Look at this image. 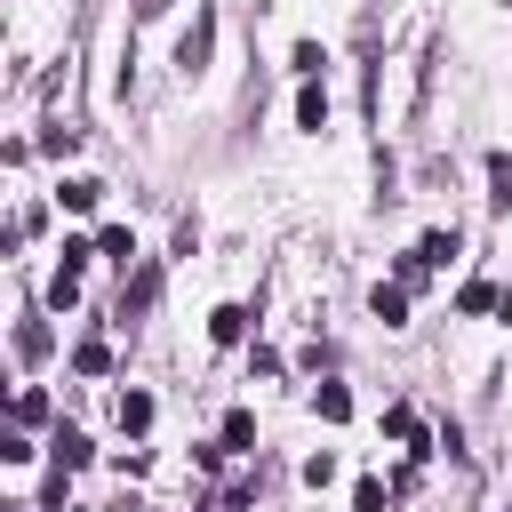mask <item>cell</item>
Returning a JSON list of instances; mask_svg holds the SVG:
<instances>
[{
  "instance_id": "cell-9",
  "label": "cell",
  "mask_w": 512,
  "mask_h": 512,
  "mask_svg": "<svg viewBox=\"0 0 512 512\" xmlns=\"http://www.w3.org/2000/svg\"><path fill=\"white\" fill-rule=\"evenodd\" d=\"M72 368H80V376H104V368H112L104 336H80V344H72Z\"/></svg>"
},
{
  "instance_id": "cell-7",
  "label": "cell",
  "mask_w": 512,
  "mask_h": 512,
  "mask_svg": "<svg viewBox=\"0 0 512 512\" xmlns=\"http://www.w3.org/2000/svg\"><path fill=\"white\" fill-rule=\"evenodd\" d=\"M368 312H376L384 328H400V320H408V288H400V280H392V288H376V296H368Z\"/></svg>"
},
{
  "instance_id": "cell-5",
  "label": "cell",
  "mask_w": 512,
  "mask_h": 512,
  "mask_svg": "<svg viewBox=\"0 0 512 512\" xmlns=\"http://www.w3.org/2000/svg\"><path fill=\"white\" fill-rule=\"evenodd\" d=\"M208 40H216V24L200 16V24H192V32L176 40V64H184V72H200V64H208Z\"/></svg>"
},
{
  "instance_id": "cell-10",
  "label": "cell",
  "mask_w": 512,
  "mask_h": 512,
  "mask_svg": "<svg viewBox=\"0 0 512 512\" xmlns=\"http://www.w3.org/2000/svg\"><path fill=\"white\" fill-rule=\"evenodd\" d=\"M120 432H152V392H120Z\"/></svg>"
},
{
  "instance_id": "cell-12",
  "label": "cell",
  "mask_w": 512,
  "mask_h": 512,
  "mask_svg": "<svg viewBox=\"0 0 512 512\" xmlns=\"http://www.w3.org/2000/svg\"><path fill=\"white\" fill-rule=\"evenodd\" d=\"M456 248H464V240H456V224H448V232H424V240H416V256H424V264H448Z\"/></svg>"
},
{
  "instance_id": "cell-1",
  "label": "cell",
  "mask_w": 512,
  "mask_h": 512,
  "mask_svg": "<svg viewBox=\"0 0 512 512\" xmlns=\"http://www.w3.org/2000/svg\"><path fill=\"white\" fill-rule=\"evenodd\" d=\"M152 296H160V264H136V280L120 288V320H136V312H152Z\"/></svg>"
},
{
  "instance_id": "cell-17",
  "label": "cell",
  "mask_w": 512,
  "mask_h": 512,
  "mask_svg": "<svg viewBox=\"0 0 512 512\" xmlns=\"http://www.w3.org/2000/svg\"><path fill=\"white\" fill-rule=\"evenodd\" d=\"M16 352H24V360H48V328L24 320V328H16Z\"/></svg>"
},
{
  "instance_id": "cell-14",
  "label": "cell",
  "mask_w": 512,
  "mask_h": 512,
  "mask_svg": "<svg viewBox=\"0 0 512 512\" xmlns=\"http://www.w3.org/2000/svg\"><path fill=\"white\" fill-rule=\"evenodd\" d=\"M96 248H104L112 264H128V256H136V232H128V224H104V240H96Z\"/></svg>"
},
{
  "instance_id": "cell-16",
  "label": "cell",
  "mask_w": 512,
  "mask_h": 512,
  "mask_svg": "<svg viewBox=\"0 0 512 512\" xmlns=\"http://www.w3.org/2000/svg\"><path fill=\"white\" fill-rule=\"evenodd\" d=\"M488 304H504L488 280H464V296H456V312H488Z\"/></svg>"
},
{
  "instance_id": "cell-2",
  "label": "cell",
  "mask_w": 512,
  "mask_h": 512,
  "mask_svg": "<svg viewBox=\"0 0 512 512\" xmlns=\"http://www.w3.org/2000/svg\"><path fill=\"white\" fill-rule=\"evenodd\" d=\"M296 128H304V136L328 128V88H320V80H304V96H296Z\"/></svg>"
},
{
  "instance_id": "cell-20",
  "label": "cell",
  "mask_w": 512,
  "mask_h": 512,
  "mask_svg": "<svg viewBox=\"0 0 512 512\" xmlns=\"http://www.w3.org/2000/svg\"><path fill=\"white\" fill-rule=\"evenodd\" d=\"M352 512H384V488H376V480H360V488H352Z\"/></svg>"
},
{
  "instance_id": "cell-15",
  "label": "cell",
  "mask_w": 512,
  "mask_h": 512,
  "mask_svg": "<svg viewBox=\"0 0 512 512\" xmlns=\"http://www.w3.org/2000/svg\"><path fill=\"white\" fill-rule=\"evenodd\" d=\"M312 400H320V416H328V424H344V416H352V392H344V384H320Z\"/></svg>"
},
{
  "instance_id": "cell-11",
  "label": "cell",
  "mask_w": 512,
  "mask_h": 512,
  "mask_svg": "<svg viewBox=\"0 0 512 512\" xmlns=\"http://www.w3.org/2000/svg\"><path fill=\"white\" fill-rule=\"evenodd\" d=\"M224 448H232V456H248V448H256V416H248V408H232V416H224Z\"/></svg>"
},
{
  "instance_id": "cell-3",
  "label": "cell",
  "mask_w": 512,
  "mask_h": 512,
  "mask_svg": "<svg viewBox=\"0 0 512 512\" xmlns=\"http://www.w3.org/2000/svg\"><path fill=\"white\" fill-rule=\"evenodd\" d=\"M96 200H104V184H96V176H64V184H56V208H72V216H88Z\"/></svg>"
},
{
  "instance_id": "cell-6",
  "label": "cell",
  "mask_w": 512,
  "mask_h": 512,
  "mask_svg": "<svg viewBox=\"0 0 512 512\" xmlns=\"http://www.w3.org/2000/svg\"><path fill=\"white\" fill-rule=\"evenodd\" d=\"M208 336H216V344H240V336H248V304H216V312H208Z\"/></svg>"
},
{
  "instance_id": "cell-8",
  "label": "cell",
  "mask_w": 512,
  "mask_h": 512,
  "mask_svg": "<svg viewBox=\"0 0 512 512\" xmlns=\"http://www.w3.org/2000/svg\"><path fill=\"white\" fill-rule=\"evenodd\" d=\"M488 208H512V152H488Z\"/></svg>"
},
{
  "instance_id": "cell-4",
  "label": "cell",
  "mask_w": 512,
  "mask_h": 512,
  "mask_svg": "<svg viewBox=\"0 0 512 512\" xmlns=\"http://www.w3.org/2000/svg\"><path fill=\"white\" fill-rule=\"evenodd\" d=\"M48 456H56V472H80V464H88V432H72V424H56V440H48Z\"/></svg>"
},
{
  "instance_id": "cell-18",
  "label": "cell",
  "mask_w": 512,
  "mask_h": 512,
  "mask_svg": "<svg viewBox=\"0 0 512 512\" xmlns=\"http://www.w3.org/2000/svg\"><path fill=\"white\" fill-rule=\"evenodd\" d=\"M48 416V392H16V424H40Z\"/></svg>"
},
{
  "instance_id": "cell-13",
  "label": "cell",
  "mask_w": 512,
  "mask_h": 512,
  "mask_svg": "<svg viewBox=\"0 0 512 512\" xmlns=\"http://www.w3.org/2000/svg\"><path fill=\"white\" fill-rule=\"evenodd\" d=\"M288 64H296L304 80H320V72H328V48H320V40H296V56H288Z\"/></svg>"
},
{
  "instance_id": "cell-19",
  "label": "cell",
  "mask_w": 512,
  "mask_h": 512,
  "mask_svg": "<svg viewBox=\"0 0 512 512\" xmlns=\"http://www.w3.org/2000/svg\"><path fill=\"white\" fill-rule=\"evenodd\" d=\"M384 432H392V440H408V448H416V440H424V432H416V416H408V408H392V416H384Z\"/></svg>"
}]
</instances>
